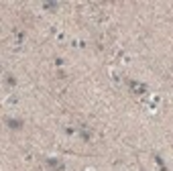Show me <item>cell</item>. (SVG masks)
I'll list each match as a JSON object with an SVG mask.
<instances>
[{
  "instance_id": "6da1fadb",
  "label": "cell",
  "mask_w": 173,
  "mask_h": 171,
  "mask_svg": "<svg viewBox=\"0 0 173 171\" xmlns=\"http://www.w3.org/2000/svg\"><path fill=\"white\" fill-rule=\"evenodd\" d=\"M8 126H10V128H20V126H23V122H20V120H8Z\"/></svg>"
}]
</instances>
